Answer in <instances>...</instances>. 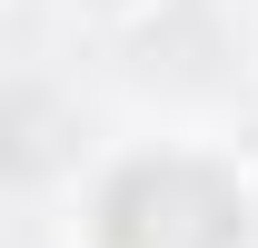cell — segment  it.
I'll list each match as a JSON object with an SVG mask.
<instances>
[{
  "mask_svg": "<svg viewBox=\"0 0 258 248\" xmlns=\"http://www.w3.org/2000/svg\"><path fill=\"white\" fill-rule=\"evenodd\" d=\"M189 218H248V199L219 179V169H199V159H149V169H129L109 189V209H99V238L109 248H179L189 238Z\"/></svg>",
  "mask_w": 258,
  "mask_h": 248,
  "instance_id": "obj_1",
  "label": "cell"
}]
</instances>
